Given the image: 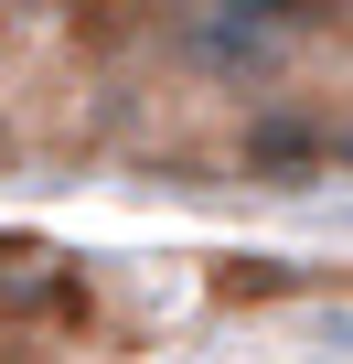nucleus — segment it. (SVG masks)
Here are the masks:
<instances>
[{"label": "nucleus", "instance_id": "nucleus-1", "mask_svg": "<svg viewBox=\"0 0 353 364\" xmlns=\"http://www.w3.org/2000/svg\"><path fill=\"white\" fill-rule=\"evenodd\" d=\"M171 65L204 97H278L289 65H300V33L268 0H193V11L171 22Z\"/></svg>", "mask_w": 353, "mask_h": 364}, {"label": "nucleus", "instance_id": "nucleus-2", "mask_svg": "<svg viewBox=\"0 0 353 364\" xmlns=\"http://www.w3.org/2000/svg\"><path fill=\"white\" fill-rule=\"evenodd\" d=\"M86 311V279L54 236H0V321H65Z\"/></svg>", "mask_w": 353, "mask_h": 364}, {"label": "nucleus", "instance_id": "nucleus-3", "mask_svg": "<svg viewBox=\"0 0 353 364\" xmlns=\"http://www.w3.org/2000/svg\"><path fill=\"white\" fill-rule=\"evenodd\" d=\"M321 150H332V129H321L310 107H268V118L246 129V171H268V182H300Z\"/></svg>", "mask_w": 353, "mask_h": 364}, {"label": "nucleus", "instance_id": "nucleus-4", "mask_svg": "<svg viewBox=\"0 0 353 364\" xmlns=\"http://www.w3.org/2000/svg\"><path fill=\"white\" fill-rule=\"evenodd\" d=\"M300 289V268H278V257H214V300L236 311V300H289Z\"/></svg>", "mask_w": 353, "mask_h": 364}, {"label": "nucleus", "instance_id": "nucleus-5", "mask_svg": "<svg viewBox=\"0 0 353 364\" xmlns=\"http://www.w3.org/2000/svg\"><path fill=\"white\" fill-rule=\"evenodd\" d=\"M0 161H11V129H0Z\"/></svg>", "mask_w": 353, "mask_h": 364}]
</instances>
